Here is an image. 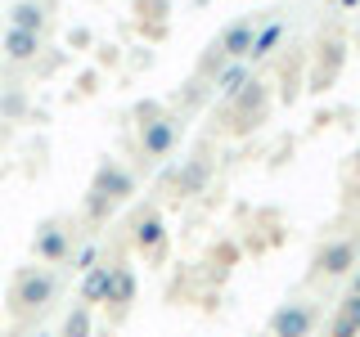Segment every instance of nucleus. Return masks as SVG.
Wrapping results in <instances>:
<instances>
[{"instance_id": "1", "label": "nucleus", "mask_w": 360, "mask_h": 337, "mask_svg": "<svg viewBox=\"0 0 360 337\" xmlns=\"http://www.w3.org/2000/svg\"><path fill=\"white\" fill-rule=\"evenodd\" d=\"M135 194V180L127 166H117V162H104L99 166V176H95V189H90V202H86V211L90 216H104V207H112V202H122V198H131Z\"/></svg>"}, {"instance_id": "2", "label": "nucleus", "mask_w": 360, "mask_h": 337, "mask_svg": "<svg viewBox=\"0 0 360 337\" xmlns=\"http://www.w3.org/2000/svg\"><path fill=\"white\" fill-rule=\"evenodd\" d=\"M311 329H315V310L307 301H288L270 319V337H311Z\"/></svg>"}, {"instance_id": "3", "label": "nucleus", "mask_w": 360, "mask_h": 337, "mask_svg": "<svg viewBox=\"0 0 360 337\" xmlns=\"http://www.w3.org/2000/svg\"><path fill=\"white\" fill-rule=\"evenodd\" d=\"M50 297H54V275H50V270H27V275H18L14 301L22 310H41Z\"/></svg>"}, {"instance_id": "4", "label": "nucleus", "mask_w": 360, "mask_h": 337, "mask_svg": "<svg viewBox=\"0 0 360 337\" xmlns=\"http://www.w3.org/2000/svg\"><path fill=\"white\" fill-rule=\"evenodd\" d=\"M176 117H153V121H140V149L144 157H162V153H172V144H176Z\"/></svg>"}, {"instance_id": "5", "label": "nucleus", "mask_w": 360, "mask_h": 337, "mask_svg": "<svg viewBox=\"0 0 360 337\" xmlns=\"http://www.w3.org/2000/svg\"><path fill=\"white\" fill-rule=\"evenodd\" d=\"M252 37H257V27H252V18H239V22H230V27L221 32V54L230 63H243L248 54H252Z\"/></svg>"}, {"instance_id": "6", "label": "nucleus", "mask_w": 360, "mask_h": 337, "mask_svg": "<svg viewBox=\"0 0 360 337\" xmlns=\"http://www.w3.org/2000/svg\"><path fill=\"white\" fill-rule=\"evenodd\" d=\"M356 252H360V247H356V239H333V243L320 252V270H324L329 279H338V275H352V265H356Z\"/></svg>"}, {"instance_id": "7", "label": "nucleus", "mask_w": 360, "mask_h": 337, "mask_svg": "<svg viewBox=\"0 0 360 337\" xmlns=\"http://www.w3.org/2000/svg\"><path fill=\"white\" fill-rule=\"evenodd\" d=\"M207 176H212L207 157H189V162L180 166V176H176V194H180V198L202 194V189H207Z\"/></svg>"}, {"instance_id": "8", "label": "nucleus", "mask_w": 360, "mask_h": 337, "mask_svg": "<svg viewBox=\"0 0 360 337\" xmlns=\"http://www.w3.org/2000/svg\"><path fill=\"white\" fill-rule=\"evenodd\" d=\"M104 301H112V306H127V301H135V275H131V265H108Z\"/></svg>"}, {"instance_id": "9", "label": "nucleus", "mask_w": 360, "mask_h": 337, "mask_svg": "<svg viewBox=\"0 0 360 337\" xmlns=\"http://www.w3.org/2000/svg\"><path fill=\"white\" fill-rule=\"evenodd\" d=\"M37 50H41V32H22V27H9V32H5V54H9L14 63L37 59Z\"/></svg>"}, {"instance_id": "10", "label": "nucleus", "mask_w": 360, "mask_h": 337, "mask_svg": "<svg viewBox=\"0 0 360 337\" xmlns=\"http://www.w3.org/2000/svg\"><path fill=\"white\" fill-rule=\"evenodd\" d=\"M329 337H360V297H352V292H347L342 310H338L333 324H329Z\"/></svg>"}, {"instance_id": "11", "label": "nucleus", "mask_w": 360, "mask_h": 337, "mask_svg": "<svg viewBox=\"0 0 360 337\" xmlns=\"http://www.w3.org/2000/svg\"><path fill=\"white\" fill-rule=\"evenodd\" d=\"M37 256H41V261H63V256H68V230L45 225V230L37 234Z\"/></svg>"}, {"instance_id": "12", "label": "nucleus", "mask_w": 360, "mask_h": 337, "mask_svg": "<svg viewBox=\"0 0 360 337\" xmlns=\"http://www.w3.org/2000/svg\"><path fill=\"white\" fill-rule=\"evenodd\" d=\"M248 81H252V77H248L243 63H225L221 72H217V90H221L225 99H239V90H243Z\"/></svg>"}, {"instance_id": "13", "label": "nucleus", "mask_w": 360, "mask_h": 337, "mask_svg": "<svg viewBox=\"0 0 360 337\" xmlns=\"http://www.w3.org/2000/svg\"><path fill=\"white\" fill-rule=\"evenodd\" d=\"M9 27L41 32V27H45V9L37 5V0H18V5H14V22H9Z\"/></svg>"}, {"instance_id": "14", "label": "nucleus", "mask_w": 360, "mask_h": 337, "mask_svg": "<svg viewBox=\"0 0 360 337\" xmlns=\"http://www.w3.org/2000/svg\"><path fill=\"white\" fill-rule=\"evenodd\" d=\"M234 104H239L243 117H262V112H266V86H262V81H248V86L239 90V99H234Z\"/></svg>"}, {"instance_id": "15", "label": "nucleus", "mask_w": 360, "mask_h": 337, "mask_svg": "<svg viewBox=\"0 0 360 337\" xmlns=\"http://www.w3.org/2000/svg\"><path fill=\"white\" fill-rule=\"evenodd\" d=\"M104 279H108V265H90L82 279V301H104Z\"/></svg>"}, {"instance_id": "16", "label": "nucleus", "mask_w": 360, "mask_h": 337, "mask_svg": "<svg viewBox=\"0 0 360 337\" xmlns=\"http://www.w3.org/2000/svg\"><path fill=\"white\" fill-rule=\"evenodd\" d=\"M135 243H140L144 252H153V247L162 243V220H158V216H144L140 225H135Z\"/></svg>"}, {"instance_id": "17", "label": "nucleus", "mask_w": 360, "mask_h": 337, "mask_svg": "<svg viewBox=\"0 0 360 337\" xmlns=\"http://www.w3.org/2000/svg\"><path fill=\"white\" fill-rule=\"evenodd\" d=\"M279 37H284V22H270V27H262V32L252 37V54H248V59H262V54H270Z\"/></svg>"}, {"instance_id": "18", "label": "nucleus", "mask_w": 360, "mask_h": 337, "mask_svg": "<svg viewBox=\"0 0 360 337\" xmlns=\"http://www.w3.org/2000/svg\"><path fill=\"white\" fill-rule=\"evenodd\" d=\"M63 337H90V306H72V310H68Z\"/></svg>"}, {"instance_id": "19", "label": "nucleus", "mask_w": 360, "mask_h": 337, "mask_svg": "<svg viewBox=\"0 0 360 337\" xmlns=\"http://www.w3.org/2000/svg\"><path fill=\"white\" fill-rule=\"evenodd\" d=\"M0 112H5V117H18V112H22V95H18V90H9V95L0 99Z\"/></svg>"}, {"instance_id": "20", "label": "nucleus", "mask_w": 360, "mask_h": 337, "mask_svg": "<svg viewBox=\"0 0 360 337\" xmlns=\"http://www.w3.org/2000/svg\"><path fill=\"white\" fill-rule=\"evenodd\" d=\"M90 265H95V243H90V247H82V252H77V270H90Z\"/></svg>"}, {"instance_id": "21", "label": "nucleus", "mask_w": 360, "mask_h": 337, "mask_svg": "<svg viewBox=\"0 0 360 337\" xmlns=\"http://www.w3.org/2000/svg\"><path fill=\"white\" fill-rule=\"evenodd\" d=\"M352 297H360V270H356V279H352Z\"/></svg>"}]
</instances>
